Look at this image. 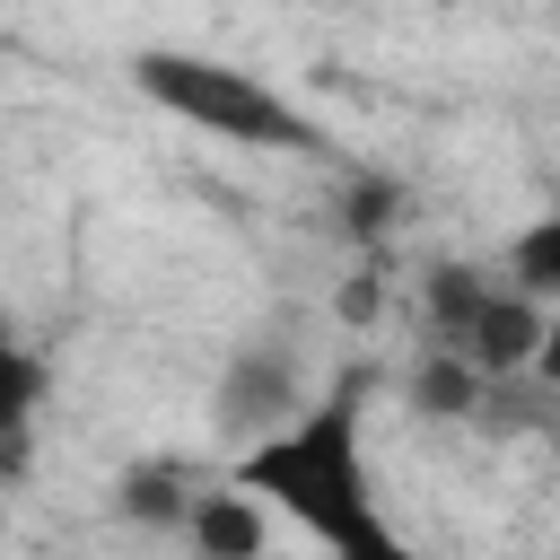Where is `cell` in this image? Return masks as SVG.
<instances>
[{
  "mask_svg": "<svg viewBox=\"0 0 560 560\" xmlns=\"http://www.w3.org/2000/svg\"><path fill=\"white\" fill-rule=\"evenodd\" d=\"M359 411H368V376H332L324 394H306L271 438L236 446V481L280 508L306 542L341 551V560H402V534L385 525L376 508V472H368V438H359Z\"/></svg>",
  "mask_w": 560,
  "mask_h": 560,
  "instance_id": "obj_1",
  "label": "cell"
},
{
  "mask_svg": "<svg viewBox=\"0 0 560 560\" xmlns=\"http://www.w3.org/2000/svg\"><path fill=\"white\" fill-rule=\"evenodd\" d=\"M131 88H140L158 114H175V122H192V131L228 140V149H289V158H324V122H315L306 105H289L271 79L236 70V61L149 44V52H131Z\"/></svg>",
  "mask_w": 560,
  "mask_h": 560,
  "instance_id": "obj_2",
  "label": "cell"
},
{
  "mask_svg": "<svg viewBox=\"0 0 560 560\" xmlns=\"http://www.w3.org/2000/svg\"><path fill=\"white\" fill-rule=\"evenodd\" d=\"M420 315H429V350H455L481 376L534 368L542 341H551V298L516 289L508 271H481V262H429Z\"/></svg>",
  "mask_w": 560,
  "mask_h": 560,
  "instance_id": "obj_3",
  "label": "cell"
},
{
  "mask_svg": "<svg viewBox=\"0 0 560 560\" xmlns=\"http://www.w3.org/2000/svg\"><path fill=\"white\" fill-rule=\"evenodd\" d=\"M298 402H306V368H298L280 341H236L228 368H219V385H210V429H219L228 455H236V446L271 438Z\"/></svg>",
  "mask_w": 560,
  "mask_h": 560,
  "instance_id": "obj_4",
  "label": "cell"
},
{
  "mask_svg": "<svg viewBox=\"0 0 560 560\" xmlns=\"http://www.w3.org/2000/svg\"><path fill=\"white\" fill-rule=\"evenodd\" d=\"M184 534L210 551V560H254L271 542V508L236 481V490H192L184 499Z\"/></svg>",
  "mask_w": 560,
  "mask_h": 560,
  "instance_id": "obj_5",
  "label": "cell"
},
{
  "mask_svg": "<svg viewBox=\"0 0 560 560\" xmlns=\"http://www.w3.org/2000/svg\"><path fill=\"white\" fill-rule=\"evenodd\" d=\"M35 411H44V359H35L18 332H0V464L26 455Z\"/></svg>",
  "mask_w": 560,
  "mask_h": 560,
  "instance_id": "obj_6",
  "label": "cell"
},
{
  "mask_svg": "<svg viewBox=\"0 0 560 560\" xmlns=\"http://www.w3.org/2000/svg\"><path fill=\"white\" fill-rule=\"evenodd\" d=\"M472 394H481V368H464L455 350H420V368H411V402H420L429 420H464Z\"/></svg>",
  "mask_w": 560,
  "mask_h": 560,
  "instance_id": "obj_7",
  "label": "cell"
},
{
  "mask_svg": "<svg viewBox=\"0 0 560 560\" xmlns=\"http://www.w3.org/2000/svg\"><path fill=\"white\" fill-rule=\"evenodd\" d=\"M184 499H192V490H184V472H175V464H140V472H122V481H114V508H122V516H140V525H184Z\"/></svg>",
  "mask_w": 560,
  "mask_h": 560,
  "instance_id": "obj_8",
  "label": "cell"
},
{
  "mask_svg": "<svg viewBox=\"0 0 560 560\" xmlns=\"http://www.w3.org/2000/svg\"><path fill=\"white\" fill-rule=\"evenodd\" d=\"M516 289H534V298H551L560 289V219H534L516 245H508V262H499Z\"/></svg>",
  "mask_w": 560,
  "mask_h": 560,
  "instance_id": "obj_9",
  "label": "cell"
}]
</instances>
